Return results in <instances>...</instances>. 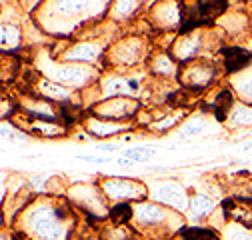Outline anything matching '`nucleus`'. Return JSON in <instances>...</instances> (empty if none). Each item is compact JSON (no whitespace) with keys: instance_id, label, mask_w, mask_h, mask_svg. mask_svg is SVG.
Listing matches in <instances>:
<instances>
[{"instance_id":"nucleus-6","label":"nucleus","mask_w":252,"mask_h":240,"mask_svg":"<svg viewBox=\"0 0 252 240\" xmlns=\"http://www.w3.org/2000/svg\"><path fill=\"white\" fill-rule=\"evenodd\" d=\"M130 216H132V208H130L128 204H124V202L116 204V206L110 210V218H112V222H116V224L128 222Z\"/></svg>"},{"instance_id":"nucleus-4","label":"nucleus","mask_w":252,"mask_h":240,"mask_svg":"<svg viewBox=\"0 0 252 240\" xmlns=\"http://www.w3.org/2000/svg\"><path fill=\"white\" fill-rule=\"evenodd\" d=\"M230 104H232V94H230V90H222L216 100H214V114L218 120H224L228 110H230Z\"/></svg>"},{"instance_id":"nucleus-5","label":"nucleus","mask_w":252,"mask_h":240,"mask_svg":"<svg viewBox=\"0 0 252 240\" xmlns=\"http://www.w3.org/2000/svg\"><path fill=\"white\" fill-rule=\"evenodd\" d=\"M182 238L184 240H218V236L208 228H184Z\"/></svg>"},{"instance_id":"nucleus-2","label":"nucleus","mask_w":252,"mask_h":240,"mask_svg":"<svg viewBox=\"0 0 252 240\" xmlns=\"http://www.w3.org/2000/svg\"><path fill=\"white\" fill-rule=\"evenodd\" d=\"M224 212L228 218H234L242 224H252V200H238V198H226L224 200Z\"/></svg>"},{"instance_id":"nucleus-3","label":"nucleus","mask_w":252,"mask_h":240,"mask_svg":"<svg viewBox=\"0 0 252 240\" xmlns=\"http://www.w3.org/2000/svg\"><path fill=\"white\" fill-rule=\"evenodd\" d=\"M222 56H224V66L228 72H238L242 70L246 64H250V60H252V54L242 50V48H224L222 50Z\"/></svg>"},{"instance_id":"nucleus-1","label":"nucleus","mask_w":252,"mask_h":240,"mask_svg":"<svg viewBox=\"0 0 252 240\" xmlns=\"http://www.w3.org/2000/svg\"><path fill=\"white\" fill-rule=\"evenodd\" d=\"M180 32H190L198 26L212 24L226 8V0H178Z\"/></svg>"}]
</instances>
